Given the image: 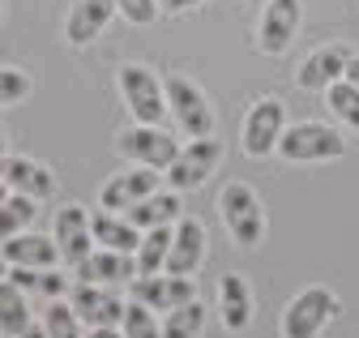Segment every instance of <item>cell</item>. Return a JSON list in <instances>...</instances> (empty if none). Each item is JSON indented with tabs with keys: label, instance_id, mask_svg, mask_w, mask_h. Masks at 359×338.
<instances>
[{
	"label": "cell",
	"instance_id": "1",
	"mask_svg": "<svg viewBox=\"0 0 359 338\" xmlns=\"http://www.w3.org/2000/svg\"><path fill=\"white\" fill-rule=\"evenodd\" d=\"M163 90H167V111H171V120H175V129L184 133L189 142H193V137H214L218 111H214L210 95L197 86L193 77L167 73V77H163Z\"/></svg>",
	"mask_w": 359,
	"mask_h": 338
},
{
	"label": "cell",
	"instance_id": "2",
	"mask_svg": "<svg viewBox=\"0 0 359 338\" xmlns=\"http://www.w3.org/2000/svg\"><path fill=\"white\" fill-rule=\"evenodd\" d=\"M116 90L128 107V116L137 124H163L171 111H167V90H163V77L142 65V60H128L116 69Z\"/></svg>",
	"mask_w": 359,
	"mask_h": 338
},
{
	"label": "cell",
	"instance_id": "3",
	"mask_svg": "<svg viewBox=\"0 0 359 338\" xmlns=\"http://www.w3.org/2000/svg\"><path fill=\"white\" fill-rule=\"evenodd\" d=\"M218 219H222L227 236L240 248H257L265 240V205H261L257 189L244 184V180L222 184V193H218Z\"/></svg>",
	"mask_w": 359,
	"mask_h": 338
},
{
	"label": "cell",
	"instance_id": "4",
	"mask_svg": "<svg viewBox=\"0 0 359 338\" xmlns=\"http://www.w3.org/2000/svg\"><path fill=\"white\" fill-rule=\"evenodd\" d=\"M342 313V300L330 287H304L299 295H291L283 317H278V334L283 338H321V330Z\"/></svg>",
	"mask_w": 359,
	"mask_h": 338
},
{
	"label": "cell",
	"instance_id": "5",
	"mask_svg": "<svg viewBox=\"0 0 359 338\" xmlns=\"http://www.w3.org/2000/svg\"><path fill=\"white\" fill-rule=\"evenodd\" d=\"M278 154L287 163H330V158L346 154V142L325 120H299V124H287V133L278 142Z\"/></svg>",
	"mask_w": 359,
	"mask_h": 338
},
{
	"label": "cell",
	"instance_id": "6",
	"mask_svg": "<svg viewBox=\"0 0 359 338\" xmlns=\"http://www.w3.org/2000/svg\"><path fill=\"white\" fill-rule=\"evenodd\" d=\"M116 150L124 163H137V167H154V172H167L180 154V137L163 124H137L133 120L128 129L116 137Z\"/></svg>",
	"mask_w": 359,
	"mask_h": 338
},
{
	"label": "cell",
	"instance_id": "7",
	"mask_svg": "<svg viewBox=\"0 0 359 338\" xmlns=\"http://www.w3.org/2000/svg\"><path fill=\"white\" fill-rule=\"evenodd\" d=\"M287 133V103L278 95H265L252 99L248 116H244V129H240V146L248 158H269L278 154V142Z\"/></svg>",
	"mask_w": 359,
	"mask_h": 338
},
{
	"label": "cell",
	"instance_id": "8",
	"mask_svg": "<svg viewBox=\"0 0 359 338\" xmlns=\"http://www.w3.org/2000/svg\"><path fill=\"white\" fill-rule=\"evenodd\" d=\"M218 158H222V142L218 137H193V142L180 146V154H175V163L163 172V180L175 193H193V189H201L214 176Z\"/></svg>",
	"mask_w": 359,
	"mask_h": 338
},
{
	"label": "cell",
	"instance_id": "9",
	"mask_svg": "<svg viewBox=\"0 0 359 338\" xmlns=\"http://www.w3.org/2000/svg\"><path fill=\"white\" fill-rule=\"evenodd\" d=\"M304 22V0H265L261 22H257V52L261 56H283Z\"/></svg>",
	"mask_w": 359,
	"mask_h": 338
},
{
	"label": "cell",
	"instance_id": "10",
	"mask_svg": "<svg viewBox=\"0 0 359 338\" xmlns=\"http://www.w3.org/2000/svg\"><path fill=\"white\" fill-rule=\"evenodd\" d=\"M65 300L73 304V313L81 317L86 330H95V325H120L124 321V309L128 300L120 295V287H103V283H77L69 287Z\"/></svg>",
	"mask_w": 359,
	"mask_h": 338
},
{
	"label": "cell",
	"instance_id": "11",
	"mask_svg": "<svg viewBox=\"0 0 359 338\" xmlns=\"http://www.w3.org/2000/svg\"><path fill=\"white\" fill-rule=\"evenodd\" d=\"M52 240L60 244V266H69V270H77L95 252V227H90V210L81 201H69L56 210Z\"/></svg>",
	"mask_w": 359,
	"mask_h": 338
},
{
	"label": "cell",
	"instance_id": "12",
	"mask_svg": "<svg viewBox=\"0 0 359 338\" xmlns=\"http://www.w3.org/2000/svg\"><path fill=\"white\" fill-rule=\"evenodd\" d=\"M128 300H137V304H146V309H154V313H171V309H180V304L197 300V283L184 278V274H167V270H158V274H137V278L128 283Z\"/></svg>",
	"mask_w": 359,
	"mask_h": 338
},
{
	"label": "cell",
	"instance_id": "13",
	"mask_svg": "<svg viewBox=\"0 0 359 338\" xmlns=\"http://www.w3.org/2000/svg\"><path fill=\"white\" fill-rule=\"evenodd\" d=\"M154 189H163V172L128 163L124 172H116V176L99 189V205H103V210H116V215H124V210H133L142 197H150Z\"/></svg>",
	"mask_w": 359,
	"mask_h": 338
},
{
	"label": "cell",
	"instance_id": "14",
	"mask_svg": "<svg viewBox=\"0 0 359 338\" xmlns=\"http://www.w3.org/2000/svg\"><path fill=\"white\" fill-rule=\"evenodd\" d=\"M0 180L9 184V193L34 197V201H52L56 197V172L48 163L30 158V154H5L0 158Z\"/></svg>",
	"mask_w": 359,
	"mask_h": 338
},
{
	"label": "cell",
	"instance_id": "15",
	"mask_svg": "<svg viewBox=\"0 0 359 338\" xmlns=\"http://www.w3.org/2000/svg\"><path fill=\"white\" fill-rule=\"evenodd\" d=\"M210 244V236H205V223L201 219H193V215H184L175 223V231H171V252H167V274H184V278H193L201 266H205V248Z\"/></svg>",
	"mask_w": 359,
	"mask_h": 338
},
{
	"label": "cell",
	"instance_id": "16",
	"mask_svg": "<svg viewBox=\"0 0 359 338\" xmlns=\"http://www.w3.org/2000/svg\"><path fill=\"white\" fill-rule=\"evenodd\" d=\"M111 18H120L116 0H73L69 13H65V43L69 48H90L111 26Z\"/></svg>",
	"mask_w": 359,
	"mask_h": 338
},
{
	"label": "cell",
	"instance_id": "17",
	"mask_svg": "<svg viewBox=\"0 0 359 338\" xmlns=\"http://www.w3.org/2000/svg\"><path fill=\"white\" fill-rule=\"evenodd\" d=\"M346 65H351V52L342 43H325L317 52H308L295 69V86L299 90H330L334 81L346 77Z\"/></svg>",
	"mask_w": 359,
	"mask_h": 338
},
{
	"label": "cell",
	"instance_id": "18",
	"mask_svg": "<svg viewBox=\"0 0 359 338\" xmlns=\"http://www.w3.org/2000/svg\"><path fill=\"white\" fill-rule=\"evenodd\" d=\"M77 283H103V287H124L137 278V257L133 252H116V248H95L90 257L73 270Z\"/></svg>",
	"mask_w": 359,
	"mask_h": 338
},
{
	"label": "cell",
	"instance_id": "19",
	"mask_svg": "<svg viewBox=\"0 0 359 338\" xmlns=\"http://www.w3.org/2000/svg\"><path fill=\"white\" fill-rule=\"evenodd\" d=\"M218 317H222V325H227L231 334H244L252 325V287L236 270H227L218 278Z\"/></svg>",
	"mask_w": 359,
	"mask_h": 338
},
{
	"label": "cell",
	"instance_id": "20",
	"mask_svg": "<svg viewBox=\"0 0 359 338\" xmlns=\"http://www.w3.org/2000/svg\"><path fill=\"white\" fill-rule=\"evenodd\" d=\"M124 215H128L133 227H142V231H150V227H175L180 219H184V201H180L175 189H154L150 197H142L133 210H124Z\"/></svg>",
	"mask_w": 359,
	"mask_h": 338
},
{
	"label": "cell",
	"instance_id": "21",
	"mask_svg": "<svg viewBox=\"0 0 359 338\" xmlns=\"http://www.w3.org/2000/svg\"><path fill=\"white\" fill-rule=\"evenodd\" d=\"M0 257L9 266H60V244L52 236L22 231V236L0 240Z\"/></svg>",
	"mask_w": 359,
	"mask_h": 338
},
{
	"label": "cell",
	"instance_id": "22",
	"mask_svg": "<svg viewBox=\"0 0 359 338\" xmlns=\"http://www.w3.org/2000/svg\"><path fill=\"white\" fill-rule=\"evenodd\" d=\"M90 227H95V244L99 248L137 252V244H142V227H133L128 215H116V210H103V205L90 215Z\"/></svg>",
	"mask_w": 359,
	"mask_h": 338
},
{
	"label": "cell",
	"instance_id": "23",
	"mask_svg": "<svg viewBox=\"0 0 359 338\" xmlns=\"http://www.w3.org/2000/svg\"><path fill=\"white\" fill-rule=\"evenodd\" d=\"M9 283H18L26 295H48V300H65L73 287L56 266H9Z\"/></svg>",
	"mask_w": 359,
	"mask_h": 338
},
{
	"label": "cell",
	"instance_id": "24",
	"mask_svg": "<svg viewBox=\"0 0 359 338\" xmlns=\"http://www.w3.org/2000/svg\"><path fill=\"white\" fill-rule=\"evenodd\" d=\"M34 325V313H30V295L9 283V278H0V334L5 338H18Z\"/></svg>",
	"mask_w": 359,
	"mask_h": 338
},
{
	"label": "cell",
	"instance_id": "25",
	"mask_svg": "<svg viewBox=\"0 0 359 338\" xmlns=\"http://www.w3.org/2000/svg\"><path fill=\"white\" fill-rule=\"evenodd\" d=\"M171 231L175 227H150L142 231V244H137V274H158L167 270V252H171Z\"/></svg>",
	"mask_w": 359,
	"mask_h": 338
},
{
	"label": "cell",
	"instance_id": "26",
	"mask_svg": "<svg viewBox=\"0 0 359 338\" xmlns=\"http://www.w3.org/2000/svg\"><path fill=\"white\" fill-rule=\"evenodd\" d=\"M34 215H39V201H34V197L9 193L5 201H0V240H9V236H22V231H30Z\"/></svg>",
	"mask_w": 359,
	"mask_h": 338
},
{
	"label": "cell",
	"instance_id": "27",
	"mask_svg": "<svg viewBox=\"0 0 359 338\" xmlns=\"http://www.w3.org/2000/svg\"><path fill=\"white\" fill-rule=\"evenodd\" d=\"M205 330V304H201V295L189 304H180L163 317V338H201Z\"/></svg>",
	"mask_w": 359,
	"mask_h": 338
},
{
	"label": "cell",
	"instance_id": "28",
	"mask_svg": "<svg viewBox=\"0 0 359 338\" xmlns=\"http://www.w3.org/2000/svg\"><path fill=\"white\" fill-rule=\"evenodd\" d=\"M43 334L48 338H86V325H81V317L73 313V304L69 300H52L48 309H43Z\"/></svg>",
	"mask_w": 359,
	"mask_h": 338
},
{
	"label": "cell",
	"instance_id": "29",
	"mask_svg": "<svg viewBox=\"0 0 359 338\" xmlns=\"http://www.w3.org/2000/svg\"><path fill=\"white\" fill-rule=\"evenodd\" d=\"M325 107L334 111V120H342L346 129H355V133H359V90L351 86L346 77H342V81H334V86L325 90Z\"/></svg>",
	"mask_w": 359,
	"mask_h": 338
},
{
	"label": "cell",
	"instance_id": "30",
	"mask_svg": "<svg viewBox=\"0 0 359 338\" xmlns=\"http://www.w3.org/2000/svg\"><path fill=\"white\" fill-rule=\"evenodd\" d=\"M120 334H124V338H163V321H158L154 309H146V304H137V300H128L124 321H120Z\"/></svg>",
	"mask_w": 359,
	"mask_h": 338
},
{
	"label": "cell",
	"instance_id": "31",
	"mask_svg": "<svg viewBox=\"0 0 359 338\" xmlns=\"http://www.w3.org/2000/svg\"><path fill=\"white\" fill-rule=\"evenodd\" d=\"M34 90V77L18 65H0V107H13L22 99H30Z\"/></svg>",
	"mask_w": 359,
	"mask_h": 338
},
{
	"label": "cell",
	"instance_id": "32",
	"mask_svg": "<svg viewBox=\"0 0 359 338\" xmlns=\"http://www.w3.org/2000/svg\"><path fill=\"white\" fill-rule=\"evenodd\" d=\"M116 13L128 22V26H154L163 5L158 0H116Z\"/></svg>",
	"mask_w": 359,
	"mask_h": 338
},
{
	"label": "cell",
	"instance_id": "33",
	"mask_svg": "<svg viewBox=\"0 0 359 338\" xmlns=\"http://www.w3.org/2000/svg\"><path fill=\"white\" fill-rule=\"evenodd\" d=\"M163 5V13H193V9H201L205 0H158Z\"/></svg>",
	"mask_w": 359,
	"mask_h": 338
},
{
	"label": "cell",
	"instance_id": "34",
	"mask_svg": "<svg viewBox=\"0 0 359 338\" xmlns=\"http://www.w3.org/2000/svg\"><path fill=\"white\" fill-rule=\"evenodd\" d=\"M86 338H124L120 325H95V330H86Z\"/></svg>",
	"mask_w": 359,
	"mask_h": 338
},
{
	"label": "cell",
	"instance_id": "35",
	"mask_svg": "<svg viewBox=\"0 0 359 338\" xmlns=\"http://www.w3.org/2000/svg\"><path fill=\"white\" fill-rule=\"evenodd\" d=\"M346 81L359 90V56H351V65H346Z\"/></svg>",
	"mask_w": 359,
	"mask_h": 338
},
{
	"label": "cell",
	"instance_id": "36",
	"mask_svg": "<svg viewBox=\"0 0 359 338\" xmlns=\"http://www.w3.org/2000/svg\"><path fill=\"white\" fill-rule=\"evenodd\" d=\"M18 338H48V334H43V325H39V321H34V325H30V330H26V334H18Z\"/></svg>",
	"mask_w": 359,
	"mask_h": 338
},
{
	"label": "cell",
	"instance_id": "37",
	"mask_svg": "<svg viewBox=\"0 0 359 338\" xmlns=\"http://www.w3.org/2000/svg\"><path fill=\"white\" fill-rule=\"evenodd\" d=\"M9 154V142H5V133H0V158H5Z\"/></svg>",
	"mask_w": 359,
	"mask_h": 338
},
{
	"label": "cell",
	"instance_id": "38",
	"mask_svg": "<svg viewBox=\"0 0 359 338\" xmlns=\"http://www.w3.org/2000/svg\"><path fill=\"white\" fill-rule=\"evenodd\" d=\"M0 278H9V262L5 257H0Z\"/></svg>",
	"mask_w": 359,
	"mask_h": 338
},
{
	"label": "cell",
	"instance_id": "39",
	"mask_svg": "<svg viewBox=\"0 0 359 338\" xmlns=\"http://www.w3.org/2000/svg\"><path fill=\"white\" fill-rule=\"evenodd\" d=\"M5 197H9V184H5V180H0V201H5Z\"/></svg>",
	"mask_w": 359,
	"mask_h": 338
},
{
	"label": "cell",
	"instance_id": "40",
	"mask_svg": "<svg viewBox=\"0 0 359 338\" xmlns=\"http://www.w3.org/2000/svg\"><path fill=\"white\" fill-rule=\"evenodd\" d=\"M0 22H5V0H0Z\"/></svg>",
	"mask_w": 359,
	"mask_h": 338
},
{
	"label": "cell",
	"instance_id": "41",
	"mask_svg": "<svg viewBox=\"0 0 359 338\" xmlns=\"http://www.w3.org/2000/svg\"><path fill=\"white\" fill-rule=\"evenodd\" d=\"M252 5H265V0H252Z\"/></svg>",
	"mask_w": 359,
	"mask_h": 338
}]
</instances>
